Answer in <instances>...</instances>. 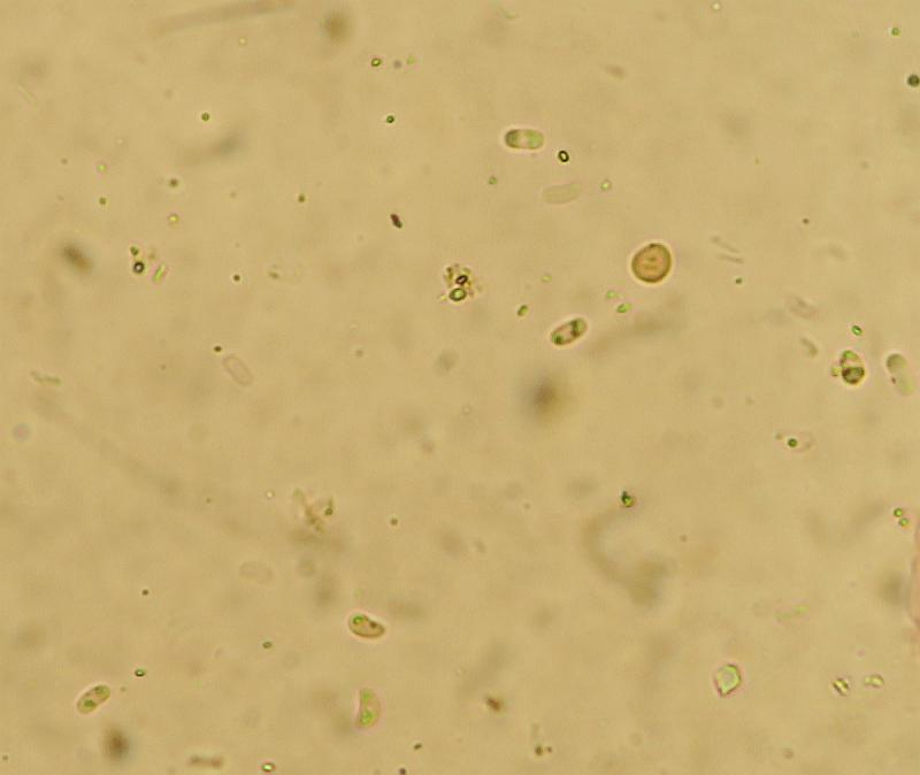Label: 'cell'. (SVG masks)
Listing matches in <instances>:
<instances>
[{
	"label": "cell",
	"instance_id": "6da1fadb",
	"mask_svg": "<svg viewBox=\"0 0 920 775\" xmlns=\"http://www.w3.org/2000/svg\"><path fill=\"white\" fill-rule=\"evenodd\" d=\"M672 267V256L663 244H650L636 253L632 262V271L642 282L655 283L663 281Z\"/></svg>",
	"mask_w": 920,
	"mask_h": 775
}]
</instances>
